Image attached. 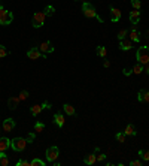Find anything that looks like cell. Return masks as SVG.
<instances>
[{
  "label": "cell",
  "instance_id": "1",
  "mask_svg": "<svg viewBox=\"0 0 149 166\" xmlns=\"http://www.w3.org/2000/svg\"><path fill=\"white\" fill-rule=\"evenodd\" d=\"M82 12L87 18H95L98 22H103V18L102 17H98V14L95 12V8L90 3V2H84L82 5Z\"/></svg>",
  "mask_w": 149,
  "mask_h": 166
},
{
  "label": "cell",
  "instance_id": "2",
  "mask_svg": "<svg viewBox=\"0 0 149 166\" xmlns=\"http://www.w3.org/2000/svg\"><path fill=\"white\" fill-rule=\"evenodd\" d=\"M27 144H29V141L26 138H21V136H16V138L11 139V148L14 151H16V153L24 151V150H26V147H27Z\"/></svg>",
  "mask_w": 149,
  "mask_h": 166
},
{
  "label": "cell",
  "instance_id": "3",
  "mask_svg": "<svg viewBox=\"0 0 149 166\" xmlns=\"http://www.w3.org/2000/svg\"><path fill=\"white\" fill-rule=\"evenodd\" d=\"M136 58H137V63L146 66L149 63V46H146V45L140 46L136 53Z\"/></svg>",
  "mask_w": 149,
  "mask_h": 166
},
{
  "label": "cell",
  "instance_id": "4",
  "mask_svg": "<svg viewBox=\"0 0 149 166\" xmlns=\"http://www.w3.org/2000/svg\"><path fill=\"white\" fill-rule=\"evenodd\" d=\"M45 18H46V15H45L43 12H34V14H33V18H32V26H33L34 29L43 27Z\"/></svg>",
  "mask_w": 149,
  "mask_h": 166
},
{
  "label": "cell",
  "instance_id": "5",
  "mask_svg": "<svg viewBox=\"0 0 149 166\" xmlns=\"http://www.w3.org/2000/svg\"><path fill=\"white\" fill-rule=\"evenodd\" d=\"M45 156H46V162H49V163L55 162V160L58 159V156H60V150H58V147H57V145H52V147L46 148Z\"/></svg>",
  "mask_w": 149,
  "mask_h": 166
},
{
  "label": "cell",
  "instance_id": "6",
  "mask_svg": "<svg viewBox=\"0 0 149 166\" xmlns=\"http://www.w3.org/2000/svg\"><path fill=\"white\" fill-rule=\"evenodd\" d=\"M12 21H14V14L12 12H9L6 9L0 11V24L2 26H9Z\"/></svg>",
  "mask_w": 149,
  "mask_h": 166
},
{
  "label": "cell",
  "instance_id": "7",
  "mask_svg": "<svg viewBox=\"0 0 149 166\" xmlns=\"http://www.w3.org/2000/svg\"><path fill=\"white\" fill-rule=\"evenodd\" d=\"M128 36H130V40H131V42H134V43L140 42V39H142V33L137 30V24H133L131 30L128 32Z\"/></svg>",
  "mask_w": 149,
  "mask_h": 166
},
{
  "label": "cell",
  "instance_id": "8",
  "mask_svg": "<svg viewBox=\"0 0 149 166\" xmlns=\"http://www.w3.org/2000/svg\"><path fill=\"white\" fill-rule=\"evenodd\" d=\"M27 57H29L30 60H39L40 57H42V58H45V57H46V54L40 53V50H39V48H30V50L27 51Z\"/></svg>",
  "mask_w": 149,
  "mask_h": 166
},
{
  "label": "cell",
  "instance_id": "9",
  "mask_svg": "<svg viewBox=\"0 0 149 166\" xmlns=\"http://www.w3.org/2000/svg\"><path fill=\"white\" fill-rule=\"evenodd\" d=\"M39 50H40V53H43V54H49V53L54 51V46H52L51 40H45V42H42V43L39 45Z\"/></svg>",
  "mask_w": 149,
  "mask_h": 166
},
{
  "label": "cell",
  "instance_id": "10",
  "mask_svg": "<svg viewBox=\"0 0 149 166\" xmlns=\"http://www.w3.org/2000/svg\"><path fill=\"white\" fill-rule=\"evenodd\" d=\"M109 11H110V19L113 21V22H118L119 19H121V17H122V12L118 9V8H115V6H109Z\"/></svg>",
  "mask_w": 149,
  "mask_h": 166
},
{
  "label": "cell",
  "instance_id": "11",
  "mask_svg": "<svg viewBox=\"0 0 149 166\" xmlns=\"http://www.w3.org/2000/svg\"><path fill=\"white\" fill-rule=\"evenodd\" d=\"M15 126H16V123H15L14 118H6L3 121V130L5 132H12L15 129Z\"/></svg>",
  "mask_w": 149,
  "mask_h": 166
},
{
  "label": "cell",
  "instance_id": "12",
  "mask_svg": "<svg viewBox=\"0 0 149 166\" xmlns=\"http://www.w3.org/2000/svg\"><path fill=\"white\" fill-rule=\"evenodd\" d=\"M131 48H133V42L130 39H122V40H119V50H122V51H130Z\"/></svg>",
  "mask_w": 149,
  "mask_h": 166
},
{
  "label": "cell",
  "instance_id": "13",
  "mask_svg": "<svg viewBox=\"0 0 149 166\" xmlns=\"http://www.w3.org/2000/svg\"><path fill=\"white\" fill-rule=\"evenodd\" d=\"M8 148H11V139L6 136L0 138V151H6Z\"/></svg>",
  "mask_w": 149,
  "mask_h": 166
},
{
  "label": "cell",
  "instance_id": "14",
  "mask_svg": "<svg viewBox=\"0 0 149 166\" xmlns=\"http://www.w3.org/2000/svg\"><path fill=\"white\" fill-rule=\"evenodd\" d=\"M130 22L131 24H139V19H140V12L137 11V9H133L131 12H130Z\"/></svg>",
  "mask_w": 149,
  "mask_h": 166
},
{
  "label": "cell",
  "instance_id": "15",
  "mask_svg": "<svg viewBox=\"0 0 149 166\" xmlns=\"http://www.w3.org/2000/svg\"><path fill=\"white\" fill-rule=\"evenodd\" d=\"M18 103H19V97H9L8 99V108L11 111H15L18 108Z\"/></svg>",
  "mask_w": 149,
  "mask_h": 166
},
{
  "label": "cell",
  "instance_id": "16",
  "mask_svg": "<svg viewBox=\"0 0 149 166\" xmlns=\"http://www.w3.org/2000/svg\"><path fill=\"white\" fill-rule=\"evenodd\" d=\"M54 123H55L58 127H63V126H64V117H63L61 112H57V114L54 115Z\"/></svg>",
  "mask_w": 149,
  "mask_h": 166
},
{
  "label": "cell",
  "instance_id": "17",
  "mask_svg": "<svg viewBox=\"0 0 149 166\" xmlns=\"http://www.w3.org/2000/svg\"><path fill=\"white\" fill-rule=\"evenodd\" d=\"M124 133H125V136H136V127H134V124H127V127H125V130H124Z\"/></svg>",
  "mask_w": 149,
  "mask_h": 166
},
{
  "label": "cell",
  "instance_id": "18",
  "mask_svg": "<svg viewBox=\"0 0 149 166\" xmlns=\"http://www.w3.org/2000/svg\"><path fill=\"white\" fill-rule=\"evenodd\" d=\"M95 162H97V156H95V153H91V154L85 156V159H84V163H85V165H94Z\"/></svg>",
  "mask_w": 149,
  "mask_h": 166
},
{
  "label": "cell",
  "instance_id": "19",
  "mask_svg": "<svg viewBox=\"0 0 149 166\" xmlns=\"http://www.w3.org/2000/svg\"><path fill=\"white\" fill-rule=\"evenodd\" d=\"M63 111H64L67 115H70V117L76 115V112H74V108H73L72 105H69V103H64V105H63Z\"/></svg>",
  "mask_w": 149,
  "mask_h": 166
},
{
  "label": "cell",
  "instance_id": "20",
  "mask_svg": "<svg viewBox=\"0 0 149 166\" xmlns=\"http://www.w3.org/2000/svg\"><path fill=\"white\" fill-rule=\"evenodd\" d=\"M42 109H43V108H42V105H34V106H32V108H30V112H32V115H33V117H37V115L42 112Z\"/></svg>",
  "mask_w": 149,
  "mask_h": 166
},
{
  "label": "cell",
  "instance_id": "21",
  "mask_svg": "<svg viewBox=\"0 0 149 166\" xmlns=\"http://www.w3.org/2000/svg\"><path fill=\"white\" fill-rule=\"evenodd\" d=\"M43 14H45L46 17H52V15L55 14V8H54L52 5H48V6L43 9Z\"/></svg>",
  "mask_w": 149,
  "mask_h": 166
},
{
  "label": "cell",
  "instance_id": "22",
  "mask_svg": "<svg viewBox=\"0 0 149 166\" xmlns=\"http://www.w3.org/2000/svg\"><path fill=\"white\" fill-rule=\"evenodd\" d=\"M133 74H136V75H140L142 72H143V70H145V66L143 64H140V63H137V64H134L133 66Z\"/></svg>",
  "mask_w": 149,
  "mask_h": 166
},
{
  "label": "cell",
  "instance_id": "23",
  "mask_svg": "<svg viewBox=\"0 0 149 166\" xmlns=\"http://www.w3.org/2000/svg\"><path fill=\"white\" fill-rule=\"evenodd\" d=\"M139 156H140L142 162H145V163H149V151H145V150H139Z\"/></svg>",
  "mask_w": 149,
  "mask_h": 166
},
{
  "label": "cell",
  "instance_id": "24",
  "mask_svg": "<svg viewBox=\"0 0 149 166\" xmlns=\"http://www.w3.org/2000/svg\"><path fill=\"white\" fill-rule=\"evenodd\" d=\"M95 53H97V56H98V57H106L107 50L105 48V46H97V48H95Z\"/></svg>",
  "mask_w": 149,
  "mask_h": 166
},
{
  "label": "cell",
  "instance_id": "25",
  "mask_svg": "<svg viewBox=\"0 0 149 166\" xmlns=\"http://www.w3.org/2000/svg\"><path fill=\"white\" fill-rule=\"evenodd\" d=\"M127 36H128V30H125V29H122V30H119L118 32V39L119 40H122V39H127Z\"/></svg>",
  "mask_w": 149,
  "mask_h": 166
},
{
  "label": "cell",
  "instance_id": "26",
  "mask_svg": "<svg viewBox=\"0 0 149 166\" xmlns=\"http://www.w3.org/2000/svg\"><path fill=\"white\" fill-rule=\"evenodd\" d=\"M115 139L118 141V142H121V144H124V142H125V133H121V132H118L116 135H115Z\"/></svg>",
  "mask_w": 149,
  "mask_h": 166
},
{
  "label": "cell",
  "instance_id": "27",
  "mask_svg": "<svg viewBox=\"0 0 149 166\" xmlns=\"http://www.w3.org/2000/svg\"><path fill=\"white\" fill-rule=\"evenodd\" d=\"M30 166H45V162L40 160V159H33L30 162Z\"/></svg>",
  "mask_w": 149,
  "mask_h": 166
},
{
  "label": "cell",
  "instance_id": "28",
  "mask_svg": "<svg viewBox=\"0 0 149 166\" xmlns=\"http://www.w3.org/2000/svg\"><path fill=\"white\" fill-rule=\"evenodd\" d=\"M43 130H45V124H43V123H39V121H37V123L34 124V132L40 133V132H43Z\"/></svg>",
  "mask_w": 149,
  "mask_h": 166
},
{
  "label": "cell",
  "instance_id": "29",
  "mask_svg": "<svg viewBox=\"0 0 149 166\" xmlns=\"http://www.w3.org/2000/svg\"><path fill=\"white\" fill-rule=\"evenodd\" d=\"M131 6L139 11V9L142 8V2H140V0H131Z\"/></svg>",
  "mask_w": 149,
  "mask_h": 166
},
{
  "label": "cell",
  "instance_id": "30",
  "mask_svg": "<svg viewBox=\"0 0 149 166\" xmlns=\"http://www.w3.org/2000/svg\"><path fill=\"white\" fill-rule=\"evenodd\" d=\"M18 97H19V100H26V99L29 97V91H27V90H22V91L19 93Z\"/></svg>",
  "mask_w": 149,
  "mask_h": 166
},
{
  "label": "cell",
  "instance_id": "31",
  "mask_svg": "<svg viewBox=\"0 0 149 166\" xmlns=\"http://www.w3.org/2000/svg\"><path fill=\"white\" fill-rule=\"evenodd\" d=\"M9 53H8V50L5 48L3 45H0V58H3V57H6Z\"/></svg>",
  "mask_w": 149,
  "mask_h": 166
},
{
  "label": "cell",
  "instance_id": "32",
  "mask_svg": "<svg viewBox=\"0 0 149 166\" xmlns=\"http://www.w3.org/2000/svg\"><path fill=\"white\" fill-rule=\"evenodd\" d=\"M16 166H30V162H27V160H18L16 162Z\"/></svg>",
  "mask_w": 149,
  "mask_h": 166
},
{
  "label": "cell",
  "instance_id": "33",
  "mask_svg": "<svg viewBox=\"0 0 149 166\" xmlns=\"http://www.w3.org/2000/svg\"><path fill=\"white\" fill-rule=\"evenodd\" d=\"M9 165V159H8V156L6 157H3V159H0V166H8Z\"/></svg>",
  "mask_w": 149,
  "mask_h": 166
},
{
  "label": "cell",
  "instance_id": "34",
  "mask_svg": "<svg viewBox=\"0 0 149 166\" xmlns=\"http://www.w3.org/2000/svg\"><path fill=\"white\" fill-rule=\"evenodd\" d=\"M142 165H143L142 160H133V162H130V166H142Z\"/></svg>",
  "mask_w": 149,
  "mask_h": 166
},
{
  "label": "cell",
  "instance_id": "35",
  "mask_svg": "<svg viewBox=\"0 0 149 166\" xmlns=\"http://www.w3.org/2000/svg\"><path fill=\"white\" fill-rule=\"evenodd\" d=\"M42 108H43V109H51V108H52V105L49 103L48 100H45V102L42 103Z\"/></svg>",
  "mask_w": 149,
  "mask_h": 166
},
{
  "label": "cell",
  "instance_id": "36",
  "mask_svg": "<svg viewBox=\"0 0 149 166\" xmlns=\"http://www.w3.org/2000/svg\"><path fill=\"white\" fill-rule=\"evenodd\" d=\"M145 91H146V90H143V88H142V90L139 91V96H137V99H139L140 102H143V96H145Z\"/></svg>",
  "mask_w": 149,
  "mask_h": 166
},
{
  "label": "cell",
  "instance_id": "37",
  "mask_svg": "<svg viewBox=\"0 0 149 166\" xmlns=\"http://www.w3.org/2000/svg\"><path fill=\"white\" fill-rule=\"evenodd\" d=\"M143 102L149 103V90H146V91H145V96H143Z\"/></svg>",
  "mask_w": 149,
  "mask_h": 166
},
{
  "label": "cell",
  "instance_id": "38",
  "mask_svg": "<svg viewBox=\"0 0 149 166\" xmlns=\"http://www.w3.org/2000/svg\"><path fill=\"white\" fill-rule=\"evenodd\" d=\"M106 157H107L106 154H100V156H97V160H98V162H105Z\"/></svg>",
  "mask_w": 149,
  "mask_h": 166
},
{
  "label": "cell",
  "instance_id": "39",
  "mask_svg": "<svg viewBox=\"0 0 149 166\" xmlns=\"http://www.w3.org/2000/svg\"><path fill=\"white\" fill-rule=\"evenodd\" d=\"M131 74H133V70H128V69L124 70V75H125V77H128V75H131Z\"/></svg>",
  "mask_w": 149,
  "mask_h": 166
},
{
  "label": "cell",
  "instance_id": "40",
  "mask_svg": "<svg viewBox=\"0 0 149 166\" xmlns=\"http://www.w3.org/2000/svg\"><path fill=\"white\" fill-rule=\"evenodd\" d=\"M103 66H105V67H110V61L105 60V61H103Z\"/></svg>",
  "mask_w": 149,
  "mask_h": 166
},
{
  "label": "cell",
  "instance_id": "41",
  "mask_svg": "<svg viewBox=\"0 0 149 166\" xmlns=\"http://www.w3.org/2000/svg\"><path fill=\"white\" fill-rule=\"evenodd\" d=\"M143 72H146V74L149 75V63H148V64L145 66V70H143Z\"/></svg>",
  "mask_w": 149,
  "mask_h": 166
},
{
  "label": "cell",
  "instance_id": "42",
  "mask_svg": "<svg viewBox=\"0 0 149 166\" xmlns=\"http://www.w3.org/2000/svg\"><path fill=\"white\" fill-rule=\"evenodd\" d=\"M3 157H6V153L5 151H0V159H3Z\"/></svg>",
  "mask_w": 149,
  "mask_h": 166
},
{
  "label": "cell",
  "instance_id": "43",
  "mask_svg": "<svg viewBox=\"0 0 149 166\" xmlns=\"http://www.w3.org/2000/svg\"><path fill=\"white\" fill-rule=\"evenodd\" d=\"M146 35H148V38H149V30H148V32H146Z\"/></svg>",
  "mask_w": 149,
  "mask_h": 166
},
{
  "label": "cell",
  "instance_id": "44",
  "mask_svg": "<svg viewBox=\"0 0 149 166\" xmlns=\"http://www.w3.org/2000/svg\"><path fill=\"white\" fill-rule=\"evenodd\" d=\"M2 9H3V6H2V5H0V11H2Z\"/></svg>",
  "mask_w": 149,
  "mask_h": 166
},
{
  "label": "cell",
  "instance_id": "45",
  "mask_svg": "<svg viewBox=\"0 0 149 166\" xmlns=\"http://www.w3.org/2000/svg\"><path fill=\"white\" fill-rule=\"evenodd\" d=\"M84 2H87V0H84Z\"/></svg>",
  "mask_w": 149,
  "mask_h": 166
},
{
  "label": "cell",
  "instance_id": "46",
  "mask_svg": "<svg viewBox=\"0 0 149 166\" xmlns=\"http://www.w3.org/2000/svg\"><path fill=\"white\" fill-rule=\"evenodd\" d=\"M0 132H2V130H0Z\"/></svg>",
  "mask_w": 149,
  "mask_h": 166
}]
</instances>
